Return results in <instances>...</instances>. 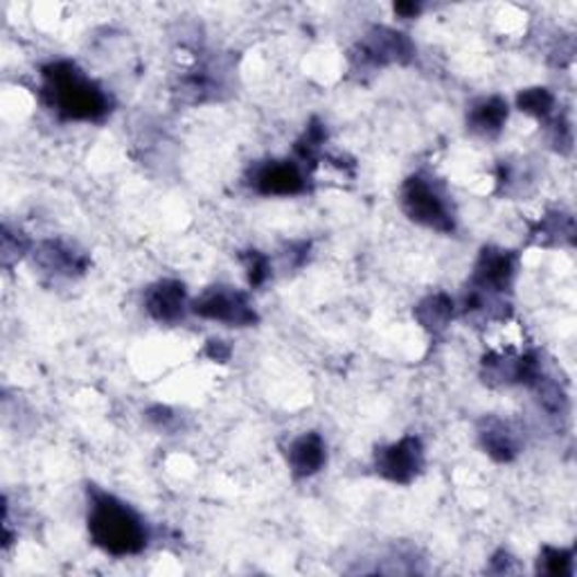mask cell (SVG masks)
Listing matches in <instances>:
<instances>
[{
    "label": "cell",
    "mask_w": 577,
    "mask_h": 577,
    "mask_svg": "<svg viewBox=\"0 0 577 577\" xmlns=\"http://www.w3.org/2000/svg\"><path fill=\"white\" fill-rule=\"evenodd\" d=\"M517 106L536 120H549L555 111V95L542 86L526 89L517 95Z\"/></svg>",
    "instance_id": "16"
},
{
    "label": "cell",
    "mask_w": 577,
    "mask_h": 577,
    "mask_svg": "<svg viewBox=\"0 0 577 577\" xmlns=\"http://www.w3.org/2000/svg\"><path fill=\"white\" fill-rule=\"evenodd\" d=\"M208 357L210 359H215V361H228V357H230V348H228V345L223 343V341H210L208 343Z\"/></svg>",
    "instance_id": "20"
},
{
    "label": "cell",
    "mask_w": 577,
    "mask_h": 577,
    "mask_svg": "<svg viewBox=\"0 0 577 577\" xmlns=\"http://www.w3.org/2000/svg\"><path fill=\"white\" fill-rule=\"evenodd\" d=\"M573 559H575V551L573 549H553V546H544L540 553V573L551 575V577H564V575H573Z\"/></svg>",
    "instance_id": "17"
},
{
    "label": "cell",
    "mask_w": 577,
    "mask_h": 577,
    "mask_svg": "<svg viewBox=\"0 0 577 577\" xmlns=\"http://www.w3.org/2000/svg\"><path fill=\"white\" fill-rule=\"evenodd\" d=\"M34 262L42 266L46 274L64 276V278L80 276L86 272V266H89V259L84 253H80L74 246L59 242V240H50L38 246L34 253Z\"/></svg>",
    "instance_id": "12"
},
{
    "label": "cell",
    "mask_w": 577,
    "mask_h": 577,
    "mask_svg": "<svg viewBox=\"0 0 577 577\" xmlns=\"http://www.w3.org/2000/svg\"><path fill=\"white\" fill-rule=\"evenodd\" d=\"M413 314L422 327H425L429 334L438 336L451 325V319L455 314V302L451 296L442 291L431 293L415 307Z\"/></svg>",
    "instance_id": "15"
},
{
    "label": "cell",
    "mask_w": 577,
    "mask_h": 577,
    "mask_svg": "<svg viewBox=\"0 0 577 577\" xmlns=\"http://www.w3.org/2000/svg\"><path fill=\"white\" fill-rule=\"evenodd\" d=\"M289 470L296 478H310L327 463V447L321 434L310 431L298 436L289 447Z\"/></svg>",
    "instance_id": "13"
},
{
    "label": "cell",
    "mask_w": 577,
    "mask_h": 577,
    "mask_svg": "<svg viewBox=\"0 0 577 577\" xmlns=\"http://www.w3.org/2000/svg\"><path fill=\"white\" fill-rule=\"evenodd\" d=\"M359 68H383L391 64H408L415 57L411 38L391 27H372L353 55Z\"/></svg>",
    "instance_id": "7"
},
{
    "label": "cell",
    "mask_w": 577,
    "mask_h": 577,
    "mask_svg": "<svg viewBox=\"0 0 577 577\" xmlns=\"http://www.w3.org/2000/svg\"><path fill=\"white\" fill-rule=\"evenodd\" d=\"M325 138H327V134H325V127L319 123V120H312L310 123V127H307L304 129V134H302V138L296 142V153H298V159L300 161H316L319 159V153H321V149H323V145H325Z\"/></svg>",
    "instance_id": "18"
},
{
    "label": "cell",
    "mask_w": 577,
    "mask_h": 577,
    "mask_svg": "<svg viewBox=\"0 0 577 577\" xmlns=\"http://www.w3.org/2000/svg\"><path fill=\"white\" fill-rule=\"evenodd\" d=\"M519 274V255L515 251L485 246L474 264L470 289L472 293L494 302L496 296L512 291Z\"/></svg>",
    "instance_id": "5"
},
{
    "label": "cell",
    "mask_w": 577,
    "mask_h": 577,
    "mask_svg": "<svg viewBox=\"0 0 577 577\" xmlns=\"http://www.w3.org/2000/svg\"><path fill=\"white\" fill-rule=\"evenodd\" d=\"M508 102L498 95L476 100L468 111V129L481 138H496L508 123Z\"/></svg>",
    "instance_id": "14"
},
{
    "label": "cell",
    "mask_w": 577,
    "mask_h": 577,
    "mask_svg": "<svg viewBox=\"0 0 577 577\" xmlns=\"http://www.w3.org/2000/svg\"><path fill=\"white\" fill-rule=\"evenodd\" d=\"M253 187L264 197H296L302 195L307 183L298 163L268 161L253 172Z\"/></svg>",
    "instance_id": "9"
},
{
    "label": "cell",
    "mask_w": 577,
    "mask_h": 577,
    "mask_svg": "<svg viewBox=\"0 0 577 577\" xmlns=\"http://www.w3.org/2000/svg\"><path fill=\"white\" fill-rule=\"evenodd\" d=\"M185 285L178 280H159L145 291V310L159 323H178L189 312Z\"/></svg>",
    "instance_id": "10"
},
{
    "label": "cell",
    "mask_w": 577,
    "mask_h": 577,
    "mask_svg": "<svg viewBox=\"0 0 577 577\" xmlns=\"http://www.w3.org/2000/svg\"><path fill=\"white\" fill-rule=\"evenodd\" d=\"M542 377V361L534 353L487 355L483 359V379L489 386H534Z\"/></svg>",
    "instance_id": "8"
},
{
    "label": "cell",
    "mask_w": 577,
    "mask_h": 577,
    "mask_svg": "<svg viewBox=\"0 0 577 577\" xmlns=\"http://www.w3.org/2000/svg\"><path fill=\"white\" fill-rule=\"evenodd\" d=\"M89 534L97 549L113 557L138 555L147 546L142 517L120 498L100 489L91 492Z\"/></svg>",
    "instance_id": "2"
},
{
    "label": "cell",
    "mask_w": 577,
    "mask_h": 577,
    "mask_svg": "<svg viewBox=\"0 0 577 577\" xmlns=\"http://www.w3.org/2000/svg\"><path fill=\"white\" fill-rule=\"evenodd\" d=\"M419 5L417 3H397L395 5V14L402 19H415L419 14Z\"/></svg>",
    "instance_id": "21"
},
{
    "label": "cell",
    "mask_w": 577,
    "mask_h": 577,
    "mask_svg": "<svg viewBox=\"0 0 577 577\" xmlns=\"http://www.w3.org/2000/svg\"><path fill=\"white\" fill-rule=\"evenodd\" d=\"M189 312L199 319L226 323L230 327H251L259 321L251 298L233 287H210L197 300H192Z\"/></svg>",
    "instance_id": "4"
},
{
    "label": "cell",
    "mask_w": 577,
    "mask_h": 577,
    "mask_svg": "<svg viewBox=\"0 0 577 577\" xmlns=\"http://www.w3.org/2000/svg\"><path fill=\"white\" fill-rule=\"evenodd\" d=\"M402 208L406 217L419 226L453 233L455 215L445 187L427 174H413L402 185Z\"/></svg>",
    "instance_id": "3"
},
{
    "label": "cell",
    "mask_w": 577,
    "mask_h": 577,
    "mask_svg": "<svg viewBox=\"0 0 577 577\" xmlns=\"http://www.w3.org/2000/svg\"><path fill=\"white\" fill-rule=\"evenodd\" d=\"M44 100L61 120L95 123L111 111L106 91L72 61H53L44 68Z\"/></svg>",
    "instance_id": "1"
},
{
    "label": "cell",
    "mask_w": 577,
    "mask_h": 577,
    "mask_svg": "<svg viewBox=\"0 0 577 577\" xmlns=\"http://www.w3.org/2000/svg\"><path fill=\"white\" fill-rule=\"evenodd\" d=\"M374 470L389 483L411 485L425 470V445L417 436H404L393 445L379 447L374 451Z\"/></svg>",
    "instance_id": "6"
},
{
    "label": "cell",
    "mask_w": 577,
    "mask_h": 577,
    "mask_svg": "<svg viewBox=\"0 0 577 577\" xmlns=\"http://www.w3.org/2000/svg\"><path fill=\"white\" fill-rule=\"evenodd\" d=\"M478 440L483 451L496 463H512L521 451V436L501 417H485L478 427Z\"/></svg>",
    "instance_id": "11"
},
{
    "label": "cell",
    "mask_w": 577,
    "mask_h": 577,
    "mask_svg": "<svg viewBox=\"0 0 577 577\" xmlns=\"http://www.w3.org/2000/svg\"><path fill=\"white\" fill-rule=\"evenodd\" d=\"M242 262L251 287H262L268 278H272V259H268L264 253L249 251L242 255Z\"/></svg>",
    "instance_id": "19"
}]
</instances>
